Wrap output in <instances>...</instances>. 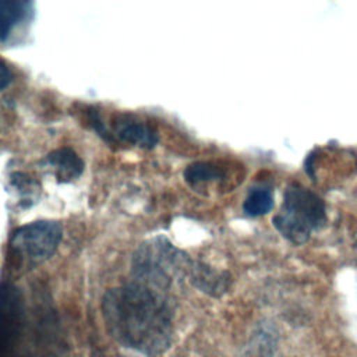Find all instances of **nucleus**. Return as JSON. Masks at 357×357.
Listing matches in <instances>:
<instances>
[{
    "label": "nucleus",
    "instance_id": "423d86ee",
    "mask_svg": "<svg viewBox=\"0 0 357 357\" xmlns=\"http://www.w3.org/2000/svg\"><path fill=\"white\" fill-rule=\"evenodd\" d=\"M109 131L113 144L124 142L151 149L159 141L158 131L152 126L130 113L114 116L110 121Z\"/></svg>",
    "mask_w": 357,
    "mask_h": 357
},
{
    "label": "nucleus",
    "instance_id": "20e7f679",
    "mask_svg": "<svg viewBox=\"0 0 357 357\" xmlns=\"http://www.w3.org/2000/svg\"><path fill=\"white\" fill-rule=\"evenodd\" d=\"M63 237V227L56 220H35L17 227L8 248L11 257L22 266H35L50 258Z\"/></svg>",
    "mask_w": 357,
    "mask_h": 357
},
{
    "label": "nucleus",
    "instance_id": "6e6552de",
    "mask_svg": "<svg viewBox=\"0 0 357 357\" xmlns=\"http://www.w3.org/2000/svg\"><path fill=\"white\" fill-rule=\"evenodd\" d=\"M45 165H47L60 183H70L78 178L84 170V162L79 155L68 146H63L52 151L43 159Z\"/></svg>",
    "mask_w": 357,
    "mask_h": 357
},
{
    "label": "nucleus",
    "instance_id": "9d476101",
    "mask_svg": "<svg viewBox=\"0 0 357 357\" xmlns=\"http://www.w3.org/2000/svg\"><path fill=\"white\" fill-rule=\"evenodd\" d=\"M184 178L190 185H197L209 181H220L225 178V170L213 162L199 160L185 167Z\"/></svg>",
    "mask_w": 357,
    "mask_h": 357
},
{
    "label": "nucleus",
    "instance_id": "7ed1b4c3",
    "mask_svg": "<svg viewBox=\"0 0 357 357\" xmlns=\"http://www.w3.org/2000/svg\"><path fill=\"white\" fill-rule=\"evenodd\" d=\"M326 220L324 201L311 190L291 184L286 188L280 211L272 218L273 227L290 243L303 244Z\"/></svg>",
    "mask_w": 357,
    "mask_h": 357
},
{
    "label": "nucleus",
    "instance_id": "f03ea898",
    "mask_svg": "<svg viewBox=\"0 0 357 357\" xmlns=\"http://www.w3.org/2000/svg\"><path fill=\"white\" fill-rule=\"evenodd\" d=\"M192 259L169 238L158 236L144 241L132 254L134 282L167 294L174 282L188 278Z\"/></svg>",
    "mask_w": 357,
    "mask_h": 357
},
{
    "label": "nucleus",
    "instance_id": "0eeeda50",
    "mask_svg": "<svg viewBox=\"0 0 357 357\" xmlns=\"http://www.w3.org/2000/svg\"><path fill=\"white\" fill-rule=\"evenodd\" d=\"M188 280L199 291H204L212 297H219L230 287L231 278L225 271H218L205 262L194 261Z\"/></svg>",
    "mask_w": 357,
    "mask_h": 357
},
{
    "label": "nucleus",
    "instance_id": "4468645a",
    "mask_svg": "<svg viewBox=\"0 0 357 357\" xmlns=\"http://www.w3.org/2000/svg\"><path fill=\"white\" fill-rule=\"evenodd\" d=\"M1 71H3V74H1V88H6V85H7L8 79H10V77H8V70H7V67H6L4 63H3V66H1Z\"/></svg>",
    "mask_w": 357,
    "mask_h": 357
},
{
    "label": "nucleus",
    "instance_id": "ddd939ff",
    "mask_svg": "<svg viewBox=\"0 0 357 357\" xmlns=\"http://www.w3.org/2000/svg\"><path fill=\"white\" fill-rule=\"evenodd\" d=\"M11 183L17 188V191L20 192L22 202L29 201V204H32L33 199L38 197L39 184L32 177H29L28 174L21 173V172L13 173L11 174Z\"/></svg>",
    "mask_w": 357,
    "mask_h": 357
},
{
    "label": "nucleus",
    "instance_id": "39448f33",
    "mask_svg": "<svg viewBox=\"0 0 357 357\" xmlns=\"http://www.w3.org/2000/svg\"><path fill=\"white\" fill-rule=\"evenodd\" d=\"M22 324V296L14 284L4 280L1 284V357H17Z\"/></svg>",
    "mask_w": 357,
    "mask_h": 357
},
{
    "label": "nucleus",
    "instance_id": "1a4fd4ad",
    "mask_svg": "<svg viewBox=\"0 0 357 357\" xmlns=\"http://www.w3.org/2000/svg\"><path fill=\"white\" fill-rule=\"evenodd\" d=\"M31 3L29 1H20V0H3L0 3V33L1 42L6 40L7 35L11 29L18 25L29 13Z\"/></svg>",
    "mask_w": 357,
    "mask_h": 357
},
{
    "label": "nucleus",
    "instance_id": "f257e3e1",
    "mask_svg": "<svg viewBox=\"0 0 357 357\" xmlns=\"http://www.w3.org/2000/svg\"><path fill=\"white\" fill-rule=\"evenodd\" d=\"M102 315L110 336L127 349L158 357L170 346L173 314L165 293L137 282L112 287L102 297Z\"/></svg>",
    "mask_w": 357,
    "mask_h": 357
},
{
    "label": "nucleus",
    "instance_id": "9b49d317",
    "mask_svg": "<svg viewBox=\"0 0 357 357\" xmlns=\"http://www.w3.org/2000/svg\"><path fill=\"white\" fill-rule=\"evenodd\" d=\"M272 208H273L272 190L262 185L252 187L243 202V211L248 216H262L271 212Z\"/></svg>",
    "mask_w": 357,
    "mask_h": 357
},
{
    "label": "nucleus",
    "instance_id": "f8f14e48",
    "mask_svg": "<svg viewBox=\"0 0 357 357\" xmlns=\"http://www.w3.org/2000/svg\"><path fill=\"white\" fill-rule=\"evenodd\" d=\"M276 336L269 326L259 328L245 346L241 357H273Z\"/></svg>",
    "mask_w": 357,
    "mask_h": 357
}]
</instances>
